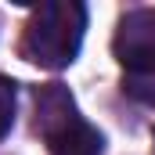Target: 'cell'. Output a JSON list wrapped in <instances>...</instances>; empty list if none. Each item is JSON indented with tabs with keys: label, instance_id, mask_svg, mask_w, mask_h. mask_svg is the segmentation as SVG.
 <instances>
[{
	"label": "cell",
	"instance_id": "obj_2",
	"mask_svg": "<svg viewBox=\"0 0 155 155\" xmlns=\"http://www.w3.org/2000/svg\"><path fill=\"white\" fill-rule=\"evenodd\" d=\"M36 130L51 155H101V134L76 112V101L58 83L36 94Z\"/></svg>",
	"mask_w": 155,
	"mask_h": 155
},
{
	"label": "cell",
	"instance_id": "obj_4",
	"mask_svg": "<svg viewBox=\"0 0 155 155\" xmlns=\"http://www.w3.org/2000/svg\"><path fill=\"white\" fill-rule=\"evenodd\" d=\"M123 90L155 108V61H144L137 69H123Z\"/></svg>",
	"mask_w": 155,
	"mask_h": 155
},
{
	"label": "cell",
	"instance_id": "obj_1",
	"mask_svg": "<svg viewBox=\"0 0 155 155\" xmlns=\"http://www.w3.org/2000/svg\"><path fill=\"white\" fill-rule=\"evenodd\" d=\"M87 29V7L72 0H51L40 4L25 25L22 54L40 69H65L72 65Z\"/></svg>",
	"mask_w": 155,
	"mask_h": 155
},
{
	"label": "cell",
	"instance_id": "obj_5",
	"mask_svg": "<svg viewBox=\"0 0 155 155\" xmlns=\"http://www.w3.org/2000/svg\"><path fill=\"white\" fill-rule=\"evenodd\" d=\"M11 123H15V83L0 76V137L11 130Z\"/></svg>",
	"mask_w": 155,
	"mask_h": 155
},
{
	"label": "cell",
	"instance_id": "obj_3",
	"mask_svg": "<svg viewBox=\"0 0 155 155\" xmlns=\"http://www.w3.org/2000/svg\"><path fill=\"white\" fill-rule=\"evenodd\" d=\"M112 47H116V58L123 69H137L144 61H155V11L144 7V11L123 15Z\"/></svg>",
	"mask_w": 155,
	"mask_h": 155
}]
</instances>
